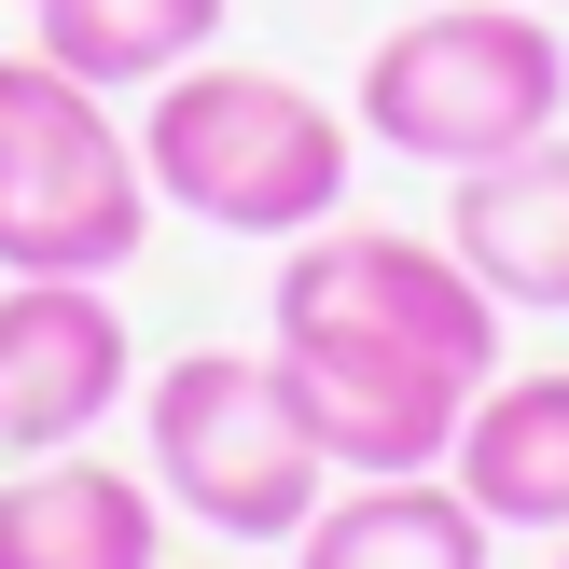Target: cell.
<instances>
[{
    "label": "cell",
    "mask_w": 569,
    "mask_h": 569,
    "mask_svg": "<svg viewBox=\"0 0 569 569\" xmlns=\"http://www.w3.org/2000/svg\"><path fill=\"white\" fill-rule=\"evenodd\" d=\"M139 167H153V209L209 222V237H320L348 209V167H361V126H333L306 83L278 70H194L153 83L139 111Z\"/></svg>",
    "instance_id": "6da1fadb"
},
{
    "label": "cell",
    "mask_w": 569,
    "mask_h": 569,
    "mask_svg": "<svg viewBox=\"0 0 569 569\" xmlns=\"http://www.w3.org/2000/svg\"><path fill=\"white\" fill-rule=\"evenodd\" d=\"M556 111H569V42L542 28V0H445L361 56V139L445 181L556 139Z\"/></svg>",
    "instance_id": "7a4b0ae2"
},
{
    "label": "cell",
    "mask_w": 569,
    "mask_h": 569,
    "mask_svg": "<svg viewBox=\"0 0 569 569\" xmlns=\"http://www.w3.org/2000/svg\"><path fill=\"white\" fill-rule=\"evenodd\" d=\"M153 237L139 126H111L98 83H70L42 42L0 56V278H126Z\"/></svg>",
    "instance_id": "3957f363"
},
{
    "label": "cell",
    "mask_w": 569,
    "mask_h": 569,
    "mask_svg": "<svg viewBox=\"0 0 569 569\" xmlns=\"http://www.w3.org/2000/svg\"><path fill=\"white\" fill-rule=\"evenodd\" d=\"M139 417H153V487L181 500L209 542H292L333 500V459L306 445L278 361H250V348H181Z\"/></svg>",
    "instance_id": "277c9868"
},
{
    "label": "cell",
    "mask_w": 569,
    "mask_h": 569,
    "mask_svg": "<svg viewBox=\"0 0 569 569\" xmlns=\"http://www.w3.org/2000/svg\"><path fill=\"white\" fill-rule=\"evenodd\" d=\"M278 348H361V361H431V376H500V292L445 237H376L320 222L278 264Z\"/></svg>",
    "instance_id": "5b68a950"
},
{
    "label": "cell",
    "mask_w": 569,
    "mask_h": 569,
    "mask_svg": "<svg viewBox=\"0 0 569 569\" xmlns=\"http://www.w3.org/2000/svg\"><path fill=\"white\" fill-rule=\"evenodd\" d=\"M139 389L111 278H0V459H70Z\"/></svg>",
    "instance_id": "8992f818"
},
{
    "label": "cell",
    "mask_w": 569,
    "mask_h": 569,
    "mask_svg": "<svg viewBox=\"0 0 569 569\" xmlns=\"http://www.w3.org/2000/svg\"><path fill=\"white\" fill-rule=\"evenodd\" d=\"M278 389H292L306 445L333 472H445L472 417V376H431V361H361V348H278Z\"/></svg>",
    "instance_id": "52a82bcc"
},
{
    "label": "cell",
    "mask_w": 569,
    "mask_h": 569,
    "mask_svg": "<svg viewBox=\"0 0 569 569\" xmlns=\"http://www.w3.org/2000/svg\"><path fill=\"white\" fill-rule=\"evenodd\" d=\"M445 250L500 292V320H569V139H528V153L459 167Z\"/></svg>",
    "instance_id": "ba28073f"
},
{
    "label": "cell",
    "mask_w": 569,
    "mask_h": 569,
    "mask_svg": "<svg viewBox=\"0 0 569 569\" xmlns=\"http://www.w3.org/2000/svg\"><path fill=\"white\" fill-rule=\"evenodd\" d=\"M445 472H459V500L487 528L569 542V361H542V376H487L472 417H459V445H445Z\"/></svg>",
    "instance_id": "9c48e42d"
},
{
    "label": "cell",
    "mask_w": 569,
    "mask_h": 569,
    "mask_svg": "<svg viewBox=\"0 0 569 569\" xmlns=\"http://www.w3.org/2000/svg\"><path fill=\"white\" fill-rule=\"evenodd\" d=\"M0 569H167V487L98 472L70 445V472H0Z\"/></svg>",
    "instance_id": "30bf717a"
},
{
    "label": "cell",
    "mask_w": 569,
    "mask_h": 569,
    "mask_svg": "<svg viewBox=\"0 0 569 569\" xmlns=\"http://www.w3.org/2000/svg\"><path fill=\"white\" fill-rule=\"evenodd\" d=\"M487 542L500 528L459 500V472H361L292 528V569H487Z\"/></svg>",
    "instance_id": "8fae6325"
},
{
    "label": "cell",
    "mask_w": 569,
    "mask_h": 569,
    "mask_svg": "<svg viewBox=\"0 0 569 569\" xmlns=\"http://www.w3.org/2000/svg\"><path fill=\"white\" fill-rule=\"evenodd\" d=\"M222 14H237V0H28L42 56L70 83H98V98H153L167 70H194V56L222 42Z\"/></svg>",
    "instance_id": "7c38bea8"
},
{
    "label": "cell",
    "mask_w": 569,
    "mask_h": 569,
    "mask_svg": "<svg viewBox=\"0 0 569 569\" xmlns=\"http://www.w3.org/2000/svg\"><path fill=\"white\" fill-rule=\"evenodd\" d=\"M542 14H569V0H542Z\"/></svg>",
    "instance_id": "4fadbf2b"
},
{
    "label": "cell",
    "mask_w": 569,
    "mask_h": 569,
    "mask_svg": "<svg viewBox=\"0 0 569 569\" xmlns=\"http://www.w3.org/2000/svg\"><path fill=\"white\" fill-rule=\"evenodd\" d=\"M556 569H569V556H556Z\"/></svg>",
    "instance_id": "5bb4252c"
}]
</instances>
